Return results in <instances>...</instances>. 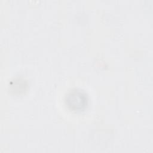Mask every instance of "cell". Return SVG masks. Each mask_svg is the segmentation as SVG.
<instances>
[{"mask_svg": "<svg viewBox=\"0 0 153 153\" xmlns=\"http://www.w3.org/2000/svg\"><path fill=\"white\" fill-rule=\"evenodd\" d=\"M65 103L71 110L81 111L87 106L88 97L84 91L75 89L69 91L66 96Z\"/></svg>", "mask_w": 153, "mask_h": 153, "instance_id": "cell-1", "label": "cell"}]
</instances>
